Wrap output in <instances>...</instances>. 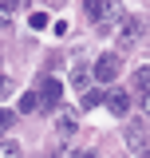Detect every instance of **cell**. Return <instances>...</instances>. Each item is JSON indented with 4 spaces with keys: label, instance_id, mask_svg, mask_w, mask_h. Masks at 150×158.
Returning <instances> with one entry per match:
<instances>
[{
    "label": "cell",
    "instance_id": "1",
    "mask_svg": "<svg viewBox=\"0 0 150 158\" xmlns=\"http://www.w3.org/2000/svg\"><path fill=\"white\" fill-rule=\"evenodd\" d=\"M138 40H142L138 16H127V12H123V24H119V48H123V52H127V48H138Z\"/></svg>",
    "mask_w": 150,
    "mask_h": 158
},
{
    "label": "cell",
    "instance_id": "2",
    "mask_svg": "<svg viewBox=\"0 0 150 158\" xmlns=\"http://www.w3.org/2000/svg\"><path fill=\"white\" fill-rule=\"evenodd\" d=\"M127 146H131V154H138V158L150 154V131L142 123H131V127H127Z\"/></svg>",
    "mask_w": 150,
    "mask_h": 158
},
{
    "label": "cell",
    "instance_id": "3",
    "mask_svg": "<svg viewBox=\"0 0 150 158\" xmlns=\"http://www.w3.org/2000/svg\"><path fill=\"white\" fill-rule=\"evenodd\" d=\"M95 79L99 83H115L119 79V52H107V56L95 59Z\"/></svg>",
    "mask_w": 150,
    "mask_h": 158
},
{
    "label": "cell",
    "instance_id": "4",
    "mask_svg": "<svg viewBox=\"0 0 150 158\" xmlns=\"http://www.w3.org/2000/svg\"><path fill=\"white\" fill-rule=\"evenodd\" d=\"M87 16H91V20H107V16H123V8H119V4L95 0V4H87Z\"/></svg>",
    "mask_w": 150,
    "mask_h": 158
},
{
    "label": "cell",
    "instance_id": "5",
    "mask_svg": "<svg viewBox=\"0 0 150 158\" xmlns=\"http://www.w3.org/2000/svg\"><path fill=\"white\" fill-rule=\"evenodd\" d=\"M103 103H107V111H111V115H127V107H131V99H127V95H119V91H111Z\"/></svg>",
    "mask_w": 150,
    "mask_h": 158
},
{
    "label": "cell",
    "instance_id": "6",
    "mask_svg": "<svg viewBox=\"0 0 150 158\" xmlns=\"http://www.w3.org/2000/svg\"><path fill=\"white\" fill-rule=\"evenodd\" d=\"M56 131H59L63 138H71V135H75V115H59V118H56Z\"/></svg>",
    "mask_w": 150,
    "mask_h": 158
},
{
    "label": "cell",
    "instance_id": "7",
    "mask_svg": "<svg viewBox=\"0 0 150 158\" xmlns=\"http://www.w3.org/2000/svg\"><path fill=\"white\" fill-rule=\"evenodd\" d=\"M134 87H138V91H146L150 95V67H138V71H134V79H131Z\"/></svg>",
    "mask_w": 150,
    "mask_h": 158
},
{
    "label": "cell",
    "instance_id": "8",
    "mask_svg": "<svg viewBox=\"0 0 150 158\" xmlns=\"http://www.w3.org/2000/svg\"><path fill=\"white\" fill-rule=\"evenodd\" d=\"M0 158H24V154H20V146H16V142L0 138Z\"/></svg>",
    "mask_w": 150,
    "mask_h": 158
},
{
    "label": "cell",
    "instance_id": "9",
    "mask_svg": "<svg viewBox=\"0 0 150 158\" xmlns=\"http://www.w3.org/2000/svg\"><path fill=\"white\" fill-rule=\"evenodd\" d=\"M12 8H16V4H0V32H8V28H12V16H8Z\"/></svg>",
    "mask_w": 150,
    "mask_h": 158
},
{
    "label": "cell",
    "instance_id": "10",
    "mask_svg": "<svg viewBox=\"0 0 150 158\" xmlns=\"http://www.w3.org/2000/svg\"><path fill=\"white\" fill-rule=\"evenodd\" d=\"M20 111H36V95H32V91L20 99Z\"/></svg>",
    "mask_w": 150,
    "mask_h": 158
},
{
    "label": "cell",
    "instance_id": "11",
    "mask_svg": "<svg viewBox=\"0 0 150 158\" xmlns=\"http://www.w3.org/2000/svg\"><path fill=\"white\" fill-rule=\"evenodd\" d=\"M8 127H12V111H4V107H0V135H4Z\"/></svg>",
    "mask_w": 150,
    "mask_h": 158
},
{
    "label": "cell",
    "instance_id": "12",
    "mask_svg": "<svg viewBox=\"0 0 150 158\" xmlns=\"http://www.w3.org/2000/svg\"><path fill=\"white\" fill-rule=\"evenodd\" d=\"M142 111H146V118H150V95H146V103H142Z\"/></svg>",
    "mask_w": 150,
    "mask_h": 158
}]
</instances>
